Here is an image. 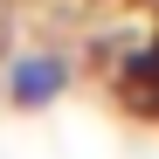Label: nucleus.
I'll list each match as a JSON object with an SVG mask.
<instances>
[{"label":"nucleus","mask_w":159,"mask_h":159,"mask_svg":"<svg viewBox=\"0 0 159 159\" xmlns=\"http://www.w3.org/2000/svg\"><path fill=\"white\" fill-rule=\"evenodd\" d=\"M69 76H76V62L62 56V48H21V56L7 62V76H0V90H7L21 111H42V104H56L69 90Z\"/></svg>","instance_id":"obj_2"},{"label":"nucleus","mask_w":159,"mask_h":159,"mask_svg":"<svg viewBox=\"0 0 159 159\" xmlns=\"http://www.w3.org/2000/svg\"><path fill=\"white\" fill-rule=\"evenodd\" d=\"M111 97H118V111L159 125V28L131 35V42L118 48V62H111Z\"/></svg>","instance_id":"obj_1"},{"label":"nucleus","mask_w":159,"mask_h":159,"mask_svg":"<svg viewBox=\"0 0 159 159\" xmlns=\"http://www.w3.org/2000/svg\"><path fill=\"white\" fill-rule=\"evenodd\" d=\"M131 7H145V14H159V0H131Z\"/></svg>","instance_id":"obj_3"}]
</instances>
